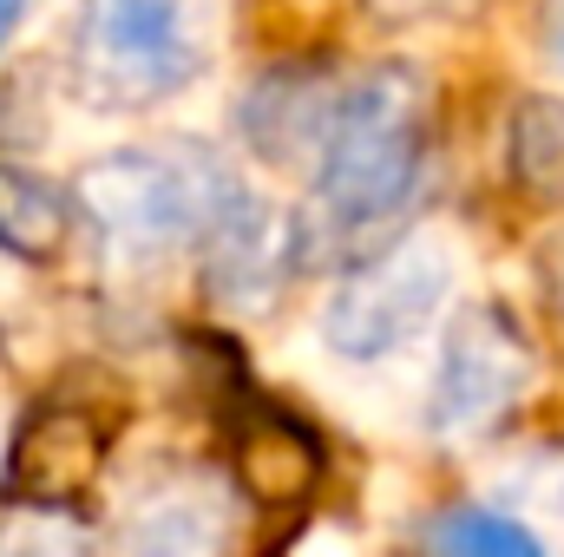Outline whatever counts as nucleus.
Here are the masks:
<instances>
[{
    "instance_id": "11",
    "label": "nucleus",
    "mask_w": 564,
    "mask_h": 557,
    "mask_svg": "<svg viewBox=\"0 0 564 557\" xmlns=\"http://www.w3.org/2000/svg\"><path fill=\"white\" fill-rule=\"evenodd\" d=\"M33 7H40V0H0V40H7V33H13V26L33 13Z\"/></svg>"
},
{
    "instance_id": "7",
    "label": "nucleus",
    "mask_w": 564,
    "mask_h": 557,
    "mask_svg": "<svg viewBox=\"0 0 564 557\" xmlns=\"http://www.w3.org/2000/svg\"><path fill=\"white\" fill-rule=\"evenodd\" d=\"M66 230H73V210H66L59 184H46L26 164H0V250L20 263H46V256H59Z\"/></svg>"
},
{
    "instance_id": "1",
    "label": "nucleus",
    "mask_w": 564,
    "mask_h": 557,
    "mask_svg": "<svg viewBox=\"0 0 564 557\" xmlns=\"http://www.w3.org/2000/svg\"><path fill=\"white\" fill-rule=\"evenodd\" d=\"M421 177V86L408 73H368L322 99L308 119V184L328 223L361 230L408 204Z\"/></svg>"
},
{
    "instance_id": "5",
    "label": "nucleus",
    "mask_w": 564,
    "mask_h": 557,
    "mask_svg": "<svg viewBox=\"0 0 564 557\" xmlns=\"http://www.w3.org/2000/svg\"><path fill=\"white\" fill-rule=\"evenodd\" d=\"M532 381H539V354H532L525 328L492 302H466L446 321L426 419H433V433H486L532 394Z\"/></svg>"
},
{
    "instance_id": "2",
    "label": "nucleus",
    "mask_w": 564,
    "mask_h": 557,
    "mask_svg": "<svg viewBox=\"0 0 564 557\" xmlns=\"http://www.w3.org/2000/svg\"><path fill=\"white\" fill-rule=\"evenodd\" d=\"M224 40V0H86L73 73L99 106L139 112L191 92Z\"/></svg>"
},
{
    "instance_id": "4",
    "label": "nucleus",
    "mask_w": 564,
    "mask_h": 557,
    "mask_svg": "<svg viewBox=\"0 0 564 557\" xmlns=\"http://www.w3.org/2000/svg\"><path fill=\"white\" fill-rule=\"evenodd\" d=\"M453 288H459V243L446 230H421L361 263L355 276H341V288L322 302V341L341 361H388L446 315Z\"/></svg>"
},
{
    "instance_id": "8",
    "label": "nucleus",
    "mask_w": 564,
    "mask_h": 557,
    "mask_svg": "<svg viewBox=\"0 0 564 557\" xmlns=\"http://www.w3.org/2000/svg\"><path fill=\"white\" fill-rule=\"evenodd\" d=\"M426 545L433 557H545V545L512 512H492V505H453Z\"/></svg>"
},
{
    "instance_id": "12",
    "label": "nucleus",
    "mask_w": 564,
    "mask_h": 557,
    "mask_svg": "<svg viewBox=\"0 0 564 557\" xmlns=\"http://www.w3.org/2000/svg\"><path fill=\"white\" fill-rule=\"evenodd\" d=\"M394 13H453V7H466V0H388Z\"/></svg>"
},
{
    "instance_id": "10",
    "label": "nucleus",
    "mask_w": 564,
    "mask_h": 557,
    "mask_svg": "<svg viewBox=\"0 0 564 557\" xmlns=\"http://www.w3.org/2000/svg\"><path fill=\"white\" fill-rule=\"evenodd\" d=\"M295 557H355V551H348V545H341L335 532H315V538H308V545H302Z\"/></svg>"
},
{
    "instance_id": "3",
    "label": "nucleus",
    "mask_w": 564,
    "mask_h": 557,
    "mask_svg": "<svg viewBox=\"0 0 564 557\" xmlns=\"http://www.w3.org/2000/svg\"><path fill=\"white\" fill-rule=\"evenodd\" d=\"M243 190L204 157L177 144H126L106 151L79 171V204L86 217L126 243V250H177V243H210V230L230 217Z\"/></svg>"
},
{
    "instance_id": "6",
    "label": "nucleus",
    "mask_w": 564,
    "mask_h": 557,
    "mask_svg": "<svg viewBox=\"0 0 564 557\" xmlns=\"http://www.w3.org/2000/svg\"><path fill=\"white\" fill-rule=\"evenodd\" d=\"M230 538V505L210 479H171L144 492L119 532L126 557H217Z\"/></svg>"
},
{
    "instance_id": "9",
    "label": "nucleus",
    "mask_w": 564,
    "mask_h": 557,
    "mask_svg": "<svg viewBox=\"0 0 564 557\" xmlns=\"http://www.w3.org/2000/svg\"><path fill=\"white\" fill-rule=\"evenodd\" d=\"M545 59H552V73L564 79V0L552 7V20H545Z\"/></svg>"
}]
</instances>
